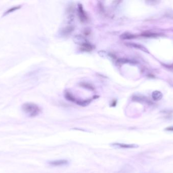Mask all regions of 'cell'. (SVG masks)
Instances as JSON below:
<instances>
[{
    "instance_id": "obj_2",
    "label": "cell",
    "mask_w": 173,
    "mask_h": 173,
    "mask_svg": "<svg viewBox=\"0 0 173 173\" xmlns=\"http://www.w3.org/2000/svg\"><path fill=\"white\" fill-rule=\"evenodd\" d=\"M48 164L51 166H65L68 164L69 162L66 159H59V160L50 161L48 162Z\"/></svg>"
},
{
    "instance_id": "obj_8",
    "label": "cell",
    "mask_w": 173,
    "mask_h": 173,
    "mask_svg": "<svg viewBox=\"0 0 173 173\" xmlns=\"http://www.w3.org/2000/svg\"><path fill=\"white\" fill-rule=\"evenodd\" d=\"M120 37L123 39H126V40L127 39H132L136 38V36H135L133 34L129 33H125L123 34L120 36Z\"/></svg>"
},
{
    "instance_id": "obj_6",
    "label": "cell",
    "mask_w": 173,
    "mask_h": 173,
    "mask_svg": "<svg viewBox=\"0 0 173 173\" xmlns=\"http://www.w3.org/2000/svg\"><path fill=\"white\" fill-rule=\"evenodd\" d=\"M163 96V94L158 90L154 91L152 92V97L154 101H158L161 100V99H162Z\"/></svg>"
},
{
    "instance_id": "obj_7",
    "label": "cell",
    "mask_w": 173,
    "mask_h": 173,
    "mask_svg": "<svg viewBox=\"0 0 173 173\" xmlns=\"http://www.w3.org/2000/svg\"><path fill=\"white\" fill-rule=\"evenodd\" d=\"M142 36L144 37H156L157 36L160 35L159 34H157L156 33L153 32H143V33L141 35Z\"/></svg>"
},
{
    "instance_id": "obj_1",
    "label": "cell",
    "mask_w": 173,
    "mask_h": 173,
    "mask_svg": "<svg viewBox=\"0 0 173 173\" xmlns=\"http://www.w3.org/2000/svg\"><path fill=\"white\" fill-rule=\"evenodd\" d=\"M22 109L30 117H35L41 112V109L37 105L32 102L25 103L22 106Z\"/></svg>"
},
{
    "instance_id": "obj_4",
    "label": "cell",
    "mask_w": 173,
    "mask_h": 173,
    "mask_svg": "<svg viewBox=\"0 0 173 173\" xmlns=\"http://www.w3.org/2000/svg\"><path fill=\"white\" fill-rule=\"evenodd\" d=\"M78 15L79 16L80 20L82 22H85L87 20L86 14L84 10L83 7L81 4H80L78 6Z\"/></svg>"
},
{
    "instance_id": "obj_13",
    "label": "cell",
    "mask_w": 173,
    "mask_h": 173,
    "mask_svg": "<svg viewBox=\"0 0 173 173\" xmlns=\"http://www.w3.org/2000/svg\"><path fill=\"white\" fill-rule=\"evenodd\" d=\"M165 131H171V132H173V126H170V127H168L164 129Z\"/></svg>"
},
{
    "instance_id": "obj_5",
    "label": "cell",
    "mask_w": 173,
    "mask_h": 173,
    "mask_svg": "<svg viewBox=\"0 0 173 173\" xmlns=\"http://www.w3.org/2000/svg\"><path fill=\"white\" fill-rule=\"evenodd\" d=\"M127 45L130 46L131 47L135 48L137 49L140 50L141 51L144 52L145 53H149L148 50H147L146 48L144 46H142L140 44H136V43H127Z\"/></svg>"
},
{
    "instance_id": "obj_10",
    "label": "cell",
    "mask_w": 173,
    "mask_h": 173,
    "mask_svg": "<svg viewBox=\"0 0 173 173\" xmlns=\"http://www.w3.org/2000/svg\"><path fill=\"white\" fill-rule=\"evenodd\" d=\"M21 7V6H15V7H12V8H11L9 10H8L7 11H6L4 13V14H3V16H5L7 14L13 12H14V11L17 10H18Z\"/></svg>"
},
{
    "instance_id": "obj_12",
    "label": "cell",
    "mask_w": 173,
    "mask_h": 173,
    "mask_svg": "<svg viewBox=\"0 0 173 173\" xmlns=\"http://www.w3.org/2000/svg\"><path fill=\"white\" fill-rule=\"evenodd\" d=\"M66 98L69 101H71L73 102H76V100L75 98L69 93H66Z\"/></svg>"
},
{
    "instance_id": "obj_9",
    "label": "cell",
    "mask_w": 173,
    "mask_h": 173,
    "mask_svg": "<svg viewBox=\"0 0 173 173\" xmlns=\"http://www.w3.org/2000/svg\"><path fill=\"white\" fill-rule=\"evenodd\" d=\"M133 100L134 101H137V102H146L147 103H150V101L148 100L146 97H138L136 96L133 97Z\"/></svg>"
},
{
    "instance_id": "obj_11",
    "label": "cell",
    "mask_w": 173,
    "mask_h": 173,
    "mask_svg": "<svg viewBox=\"0 0 173 173\" xmlns=\"http://www.w3.org/2000/svg\"><path fill=\"white\" fill-rule=\"evenodd\" d=\"M81 49L85 51H91L93 49V46L91 44L87 43H85L82 45Z\"/></svg>"
},
{
    "instance_id": "obj_3",
    "label": "cell",
    "mask_w": 173,
    "mask_h": 173,
    "mask_svg": "<svg viewBox=\"0 0 173 173\" xmlns=\"http://www.w3.org/2000/svg\"><path fill=\"white\" fill-rule=\"evenodd\" d=\"M111 145L116 147L124 149L135 148L138 147V145L136 144H123V143H112L111 144Z\"/></svg>"
}]
</instances>
